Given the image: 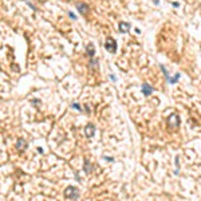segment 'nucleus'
I'll use <instances>...</instances> for the list:
<instances>
[{
    "label": "nucleus",
    "mask_w": 201,
    "mask_h": 201,
    "mask_svg": "<svg viewBox=\"0 0 201 201\" xmlns=\"http://www.w3.org/2000/svg\"><path fill=\"white\" fill-rule=\"evenodd\" d=\"M168 126H169V129H173V130L180 128V117H178V114L173 113L168 117Z\"/></svg>",
    "instance_id": "1"
},
{
    "label": "nucleus",
    "mask_w": 201,
    "mask_h": 201,
    "mask_svg": "<svg viewBox=\"0 0 201 201\" xmlns=\"http://www.w3.org/2000/svg\"><path fill=\"white\" fill-rule=\"evenodd\" d=\"M79 197V192L76 188L74 187H67L64 189V198H68V200H75Z\"/></svg>",
    "instance_id": "2"
},
{
    "label": "nucleus",
    "mask_w": 201,
    "mask_h": 201,
    "mask_svg": "<svg viewBox=\"0 0 201 201\" xmlns=\"http://www.w3.org/2000/svg\"><path fill=\"white\" fill-rule=\"evenodd\" d=\"M105 48L107 50L110 54H115V51H117V42H115V39H113L111 36H109V38L106 39V42H105Z\"/></svg>",
    "instance_id": "3"
},
{
    "label": "nucleus",
    "mask_w": 201,
    "mask_h": 201,
    "mask_svg": "<svg viewBox=\"0 0 201 201\" xmlns=\"http://www.w3.org/2000/svg\"><path fill=\"white\" fill-rule=\"evenodd\" d=\"M75 7H76V9L79 11V14L83 15V16L89 15V12H90V7H89L86 3H83V1H78V3L75 4Z\"/></svg>",
    "instance_id": "4"
},
{
    "label": "nucleus",
    "mask_w": 201,
    "mask_h": 201,
    "mask_svg": "<svg viewBox=\"0 0 201 201\" xmlns=\"http://www.w3.org/2000/svg\"><path fill=\"white\" fill-rule=\"evenodd\" d=\"M141 91H142V94L145 97H149L150 95V94L153 93V91H154V89L152 87V86L149 85V83H146V82H143L142 85H141Z\"/></svg>",
    "instance_id": "5"
},
{
    "label": "nucleus",
    "mask_w": 201,
    "mask_h": 201,
    "mask_svg": "<svg viewBox=\"0 0 201 201\" xmlns=\"http://www.w3.org/2000/svg\"><path fill=\"white\" fill-rule=\"evenodd\" d=\"M85 134H86V137H87V138H93L94 134H95V126H94L93 123H89V125H86Z\"/></svg>",
    "instance_id": "6"
},
{
    "label": "nucleus",
    "mask_w": 201,
    "mask_h": 201,
    "mask_svg": "<svg viewBox=\"0 0 201 201\" xmlns=\"http://www.w3.org/2000/svg\"><path fill=\"white\" fill-rule=\"evenodd\" d=\"M27 146H28V143H27V141L24 138H18V141H16V149H18L19 152H24L27 149Z\"/></svg>",
    "instance_id": "7"
},
{
    "label": "nucleus",
    "mask_w": 201,
    "mask_h": 201,
    "mask_svg": "<svg viewBox=\"0 0 201 201\" xmlns=\"http://www.w3.org/2000/svg\"><path fill=\"white\" fill-rule=\"evenodd\" d=\"M130 24L126 23V22H120V24H118V28H120V32H122V34H126V32L130 31Z\"/></svg>",
    "instance_id": "8"
},
{
    "label": "nucleus",
    "mask_w": 201,
    "mask_h": 201,
    "mask_svg": "<svg viewBox=\"0 0 201 201\" xmlns=\"http://www.w3.org/2000/svg\"><path fill=\"white\" fill-rule=\"evenodd\" d=\"M86 54H87V56H90V58H93V56L95 55V47H94L93 43H89V44H87V48H86Z\"/></svg>",
    "instance_id": "9"
},
{
    "label": "nucleus",
    "mask_w": 201,
    "mask_h": 201,
    "mask_svg": "<svg viewBox=\"0 0 201 201\" xmlns=\"http://www.w3.org/2000/svg\"><path fill=\"white\" fill-rule=\"evenodd\" d=\"M91 170H93V168H91V164H90V161H89V160H86V161H85V172L89 174V173H91Z\"/></svg>",
    "instance_id": "10"
},
{
    "label": "nucleus",
    "mask_w": 201,
    "mask_h": 201,
    "mask_svg": "<svg viewBox=\"0 0 201 201\" xmlns=\"http://www.w3.org/2000/svg\"><path fill=\"white\" fill-rule=\"evenodd\" d=\"M90 67H93L94 70H97V68H98V59H93L91 58V61H90Z\"/></svg>",
    "instance_id": "11"
},
{
    "label": "nucleus",
    "mask_w": 201,
    "mask_h": 201,
    "mask_svg": "<svg viewBox=\"0 0 201 201\" xmlns=\"http://www.w3.org/2000/svg\"><path fill=\"white\" fill-rule=\"evenodd\" d=\"M73 107H74V109H76L78 111H81V110H82V107L78 105V103H73Z\"/></svg>",
    "instance_id": "12"
},
{
    "label": "nucleus",
    "mask_w": 201,
    "mask_h": 201,
    "mask_svg": "<svg viewBox=\"0 0 201 201\" xmlns=\"http://www.w3.org/2000/svg\"><path fill=\"white\" fill-rule=\"evenodd\" d=\"M68 15H70V18H71V19H76V18H75V15H74L73 12H68Z\"/></svg>",
    "instance_id": "13"
}]
</instances>
